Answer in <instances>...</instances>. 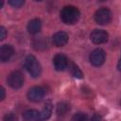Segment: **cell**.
<instances>
[{"mask_svg":"<svg viewBox=\"0 0 121 121\" xmlns=\"http://www.w3.org/2000/svg\"><path fill=\"white\" fill-rule=\"evenodd\" d=\"M60 15L61 21L64 24L74 25L78 21V19L80 17V12L77 7L68 5L61 9Z\"/></svg>","mask_w":121,"mask_h":121,"instance_id":"6da1fadb","label":"cell"},{"mask_svg":"<svg viewBox=\"0 0 121 121\" xmlns=\"http://www.w3.org/2000/svg\"><path fill=\"white\" fill-rule=\"evenodd\" d=\"M25 67L26 68L27 72L33 78H38L42 72V66L36 57L33 55H28L25 60Z\"/></svg>","mask_w":121,"mask_h":121,"instance_id":"7a4b0ae2","label":"cell"},{"mask_svg":"<svg viewBox=\"0 0 121 121\" xmlns=\"http://www.w3.org/2000/svg\"><path fill=\"white\" fill-rule=\"evenodd\" d=\"M95 21L99 25H107L112 20V12L107 8L98 9L95 13Z\"/></svg>","mask_w":121,"mask_h":121,"instance_id":"3957f363","label":"cell"},{"mask_svg":"<svg viewBox=\"0 0 121 121\" xmlns=\"http://www.w3.org/2000/svg\"><path fill=\"white\" fill-rule=\"evenodd\" d=\"M8 84L13 89H19L24 84V76L20 71H13L8 77Z\"/></svg>","mask_w":121,"mask_h":121,"instance_id":"277c9868","label":"cell"},{"mask_svg":"<svg viewBox=\"0 0 121 121\" xmlns=\"http://www.w3.org/2000/svg\"><path fill=\"white\" fill-rule=\"evenodd\" d=\"M106 59V55L103 49L101 48H95L94 49L90 56H89V60L94 66H100L104 63Z\"/></svg>","mask_w":121,"mask_h":121,"instance_id":"5b68a950","label":"cell"},{"mask_svg":"<svg viewBox=\"0 0 121 121\" xmlns=\"http://www.w3.org/2000/svg\"><path fill=\"white\" fill-rule=\"evenodd\" d=\"M90 39L94 43L100 44V43H104L108 41L109 34L103 29H95L92 31V33L90 35Z\"/></svg>","mask_w":121,"mask_h":121,"instance_id":"8992f818","label":"cell"},{"mask_svg":"<svg viewBox=\"0 0 121 121\" xmlns=\"http://www.w3.org/2000/svg\"><path fill=\"white\" fill-rule=\"evenodd\" d=\"M44 96V90L41 86H33L27 92V98L32 102H40Z\"/></svg>","mask_w":121,"mask_h":121,"instance_id":"52a82bcc","label":"cell"},{"mask_svg":"<svg viewBox=\"0 0 121 121\" xmlns=\"http://www.w3.org/2000/svg\"><path fill=\"white\" fill-rule=\"evenodd\" d=\"M68 59L66 58L65 55L63 54H57L55 55L54 59H53V63H54V67L57 71H63L68 67Z\"/></svg>","mask_w":121,"mask_h":121,"instance_id":"ba28073f","label":"cell"},{"mask_svg":"<svg viewBox=\"0 0 121 121\" xmlns=\"http://www.w3.org/2000/svg\"><path fill=\"white\" fill-rule=\"evenodd\" d=\"M68 34L64 31H59L56 32L53 37H52V43L54 45L60 47V46H64L68 43Z\"/></svg>","mask_w":121,"mask_h":121,"instance_id":"9c48e42d","label":"cell"},{"mask_svg":"<svg viewBox=\"0 0 121 121\" xmlns=\"http://www.w3.org/2000/svg\"><path fill=\"white\" fill-rule=\"evenodd\" d=\"M14 53V48L10 44H3L0 48V60L6 62L10 60Z\"/></svg>","mask_w":121,"mask_h":121,"instance_id":"30bf717a","label":"cell"},{"mask_svg":"<svg viewBox=\"0 0 121 121\" xmlns=\"http://www.w3.org/2000/svg\"><path fill=\"white\" fill-rule=\"evenodd\" d=\"M24 121H41V112L37 110L30 109L23 113Z\"/></svg>","mask_w":121,"mask_h":121,"instance_id":"8fae6325","label":"cell"},{"mask_svg":"<svg viewBox=\"0 0 121 121\" xmlns=\"http://www.w3.org/2000/svg\"><path fill=\"white\" fill-rule=\"evenodd\" d=\"M42 28V22L40 19L35 18L28 22L27 24V30L31 34H37Z\"/></svg>","mask_w":121,"mask_h":121,"instance_id":"7c38bea8","label":"cell"},{"mask_svg":"<svg viewBox=\"0 0 121 121\" xmlns=\"http://www.w3.org/2000/svg\"><path fill=\"white\" fill-rule=\"evenodd\" d=\"M68 70L70 71V73H71V75L74 77V78H83V74H82V72H81V70L78 68V66L76 64V63H74L73 61H71V60H69V62H68Z\"/></svg>","mask_w":121,"mask_h":121,"instance_id":"4fadbf2b","label":"cell"},{"mask_svg":"<svg viewBox=\"0 0 121 121\" xmlns=\"http://www.w3.org/2000/svg\"><path fill=\"white\" fill-rule=\"evenodd\" d=\"M69 111H70V106L68 103H66V102L58 103L57 108H56V112L58 115H60V116L65 115Z\"/></svg>","mask_w":121,"mask_h":121,"instance_id":"5bb4252c","label":"cell"},{"mask_svg":"<svg viewBox=\"0 0 121 121\" xmlns=\"http://www.w3.org/2000/svg\"><path fill=\"white\" fill-rule=\"evenodd\" d=\"M51 113H52V105L48 101L47 103H45L43 111L41 112V120H47L50 117Z\"/></svg>","mask_w":121,"mask_h":121,"instance_id":"9a60e30c","label":"cell"},{"mask_svg":"<svg viewBox=\"0 0 121 121\" xmlns=\"http://www.w3.org/2000/svg\"><path fill=\"white\" fill-rule=\"evenodd\" d=\"M87 115L84 112H77L73 115L72 121H87Z\"/></svg>","mask_w":121,"mask_h":121,"instance_id":"2e32d148","label":"cell"},{"mask_svg":"<svg viewBox=\"0 0 121 121\" xmlns=\"http://www.w3.org/2000/svg\"><path fill=\"white\" fill-rule=\"evenodd\" d=\"M4 121H18L16 115L12 112H9V113H6L5 116H4Z\"/></svg>","mask_w":121,"mask_h":121,"instance_id":"e0dca14e","label":"cell"},{"mask_svg":"<svg viewBox=\"0 0 121 121\" xmlns=\"http://www.w3.org/2000/svg\"><path fill=\"white\" fill-rule=\"evenodd\" d=\"M24 3L25 2L22 1V0H10V1H9V4L11 5L14 8H20L21 6L24 5Z\"/></svg>","mask_w":121,"mask_h":121,"instance_id":"ac0fdd59","label":"cell"},{"mask_svg":"<svg viewBox=\"0 0 121 121\" xmlns=\"http://www.w3.org/2000/svg\"><path fill=\"white\" fill-rule=\"evenodd\" d=\"M6 35H7V31H6V28L4 26H1L0 27V40H4L6 38Z\"/></svg>","mask_w":121,"mask_h":121,"instance_id":"d6986e66","label":"cell"},{"mask_svg":"<svg viewBox=\"0 0 121 121\" xmlns=\"http://www.w3.org/2000/svg\"><path fill=\"white\" fill-rule=\"evenodd\" d=\"M101 119H102L101 115L98 114V113H95V114H94L93 117L91 118V121H101Z\"/></svg>","mask_w":121,"mask_h":121,"instance_id":"ffe728a7","label":"cell"},{"mask_svg":"<svg viewBox=\"0 0 121 121\" xmlns=\"http://www.w3.org/2000/svg\"><path fill=\"white\" fill-rule=\"evenodd\" d=\"M0 93H1V96H0V99H1V100H3V99L5 98V96H6L5 89H4L3 87H1V89H0Z\"/></svg>","mask_w":121,"mask_h":121,"instance_id":"44dd1931","label":"cell"},{"mask_svg":"<svg viewBox=\"0 0 121 121\" xmlns=\"http://www.w3.org/2000/svg\"><path fill=\"white\" fill-rule=\"evenodd\" d=\"M117 69H118L119 71H121V56H120L119 60H118V62H117Z\"/></svg>","mask_w":121,"mask_h":121,"instance_id":"7402d4cb","label":"cell"}]
</instances>
